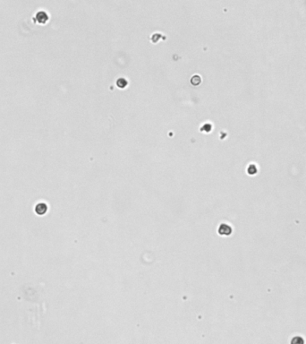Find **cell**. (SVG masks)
Here are the masks:
<instances>
[{
	"label": "cell",
	"instance_id": "cell-1",
	"mask_svg": "<svg viewBox=\"0 0 306 344\" xmlns=\"http://www.w3.org/2000/svg\"><path fill=\"white\" fill-rule=\"evenodd\" d=\"M36 21L40 23H45L48 20V15L45 11H39L35 14Z\"/></svg>",
	"mask_w": 306,
	"mask_h": 344
},
{
	"label": "cell",
	"instance_id": "cell-2",
	"mask_svg": "<svg viewBox=\"0 0 306 344\" xmlns=\"http://www.w3.org/2000/svg\"><path fill=\"white\" fill-rule=\"evenodd\" d=\"M219 232L220 235L228 236L232 233V228L227 224H221L219 229Z\"/></svg>",
	"mask_w": 306,
	"mask_h": 344
},
{
	"label": "cell",
	"instance_id": "cell-3",
	"mask_svg": "<svg viewBox=\"0 0 306 344\" xmlns=\"http://www.w3.org/2000/svg\"><path fill=\"white\" fill-rule=\"evenodd\" d=\"M47 205L45 204H43V203H40V204H37V206H36V212L38 213V214H44L46 211H47Z\"/></svg>",
	"mask_w": 306,
	"mask_h": 344
},
{
	"label": "cell",
	"instance_id": "cell-4",
	"mask_svg": "<svg viewBox=\"0 0 306 344\" xmlns=\"http://www.w3.org/2000/svg\"><path fill=\"white\" fill-rule=\"evenodd\" d=\"M291 344H304V340L300 336H295L291 340Z\"/></svg>",
	"mask_w": 306,
	"mask_h": 344
},
{
	"label": "cell",
	"instance_id": "cell-5",
	"mask_svg": "<svg viewBox=\"0 0 306 344\" xmlns=\"http://www.w3.org/2000/svg\"><path fill=\"white\" fill-rule=\"evenodd\" d=\"M257 172V168L255 167V165H253V164H251L250 166H249V168H248V173L249 174H255Z\"/></svg>",
	"mask_w": 306,
	"mask_h": 344
}]
</instances>
